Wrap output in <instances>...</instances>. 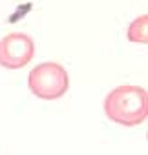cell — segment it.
Instances as JSON below:
<instances>
[{
  "label": "cell",
  "mask_w": 148,
  "mask_h": 155,
  "mask_svg": "<svg viewBox=\"0 0 148 155\" xmlns=\"http://www.w3.org/2000/svg\"><path fill=\"white\" fill-rule=\"evenodd\" d=\"M35 55V42L24 33H9L0 38V66L8 69H20L31 62Z\"/></svg>",
  "instance_id": "3"
},
{
  "label": "cell",
  "mask_w": 148,
  "mask_h": 155,
  "mask_svg": "<svg viewBox=\"0 0 148 155\" xmlns=\"http://www.w3.org/2000/svg\"><path fill=\"white\" fill-rule=\"evenodd\" d=\"M104 113L121 126H139L148 117V95L141 86H117L106 95Z\"/></svg>",
  "instance_id": "1"
},
{
  "label": "cell",
  "mask_w": 148,
  "mask_h": 155,
  "mask_svg": "<svg viewBox=\"0 0 148 155\" xmlns=\"http://www.w3.org/2000/svg\"><path fill=\"white\" fill-rule=\"evenodd\" d=\"M28 84L33 95L44 101L60 99L69 88V77L66 69L57 62H42L31 69Z\"/></svg>",
  "instance_id": "2"
},
{
  "label": "cell",
  "mask_w": 148,
  "mask_h": 155,
  "mask_svg": "<svg viewBox=\"0 0 148 155\" xmlns=\"http://www.w3.org/2000/svg\"><path fill=\"white\" fill-rule=\"evenodd\" d=\"M126 38L135 44H148V17L141 15L137 17L126 31Z\"/></svg>",
  "instance_id": "4"
}]
</instances>
